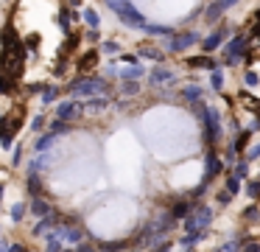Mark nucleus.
Masks as SVG:
<instances>
[{
    "label": "nucleus",
    "instance_id": "1",
    "mask_svg": "<svg viewBox=\"0 0 260 252\" xmlns=\"http://www.w3.org/2000/svg\"><path fill=\"white\" fill-rule=\"evenodd\" d=\"M25 123V106L17 104L12 112H6V115H0V146L3 149H12L14 137L20 134V129H23Z\"/></svg>",
    "mask_w": 260,
    "mask_h": 252
},
{
    "label": "nucleus",
    "instance_id": "2",
    "mask_svg": "<svg viewBox=\"0 0 260 252\" xmlns=\"http://www.w3.org/2000/svg\"><path fill=\"white\" fill-rule=\"evenodd\" d=\"M68 90H70L73 98H92V95H104V93H107L109 84L104 81L101 76H81V78H76V81H70Z\"/></svg>",
    "mask_w": 260,
    "mask_h": 252
},
{
    "label": "nucleus",
    "instance_id": "3",
    "mask_svg": "<svg viewBox=\"0 0 260 252\" xmlns=\"http://www.w3.org/2000/svg\"><path fill=\"white\" fill-rule=\"evenodd\" d=\"M115 14H118V20L123 22V25H129V28H140L143 31V25H146V17L137 11V6H132L129 0H123L120 6H115Z\"/></svg>",
    "mask_w": 260,
    "mask_h": 252
},
{
    "label": "nucleus",
    "instance_id": "4",
    "mask_svg": "<svg viewBox=\"0 0 260 252\" xmlns=\"http://www.w3.org/2000/svg\"><path fill=\"white\" fill-rule=\"evenodd\" d=\"M81 104L76 98H68V101H59L56 104V109H53V118H56V121H64V123H73L76 118L81 115Z\"/></svg>",
    "mask_w": 260,
    "mask_h": 252
},
{
    "label": "nucleus",
    "instance_id": "5",
    "mask_svg": "<svg viewBox=\"0 0 260 252\" xmlns=\"http://www.w3.org/2000/svg\"><path fill=\"white\" fill-rule=\"evenodd\" d=\"M199 42V34L196 31H182V34H174V37L168 39V50L171 53H182V50H187L190 45Z\"/></svg>",
    "mask_w": 260,
    "mask_h": 252
},
{
    "label": "nucleus",
    "instance_id": "6",
    "mask_svg": "<svg viewBox=\"0 0 260 252\" xmlns=\"http://www.w3.org/2000/svg\"><path fill=\"white\" fill-rule=\"evenodd\" d=\"M226 37H230V28H226V25H221V28H215V31L210 34L207 39H204V42H202V48L207 50V53H213V50H218L221 45L226 42Z\"/></svg>",
    "mask_w": 260,
    "mask_h": 252
},
{
    "label": "nucleus",
    "instance_id": "7",
    "mask_svg": "<svg viewBox=\"0 0 260 252\" xmlns=\"http://www.w3.org/2000/svg\"><path fill=\"white\" fill-rule=\"evenodd\" d=\"M98 59H101V53H98V48H92V50H87L84 56H81L79 62H76V70L79 73H90V70H95V65H98Z\"/></svg>",
    "mask_w": 260,
    "mask_h": 252
},
{
    "label": "nucleus",
    "instance_id": "8",
    "mask_svg": "<svg viewBox=\"0 0 260 252\" xmlns=\"http://www.w3.org/2000/svg\"><path fill=\"white\" fill-rule=\"evenodd\" d=\"M221 168H224V162H221L218 157H215V151L210 149L207 151V160H204V182H210V179H213Z\"/></svg>",
    "mask_w": 260,
    "mask_h": 252
},
{
    "label": "nucleus",
    "instance_id": "9",
    "mask_svg": "<svg viewBox=\"0 0 260 252\" xmlns=\"http://www.w3.org/2000/svg\"><path fill=\"white\" fill-rule=\"evenodd\" d=\"M148 78H151V84H154V87H159V84H168L171 78H174V73H171L168 67L157 65V67H151V73H148Z\"/></svg>",
    "mask_w": 260,
    "mask_h": 252
},
{
    "label": "nucleus",
    "instance_id": "10",
    "mask_svg": "<svg viewBox=\"0 0 260 252\" xmlns=\"http://www.w3.org/2000/svg\"><path fill=\"white\" fill-rule=\"evenodd\" d=\"M79 17L87 22V28H90V31H98V28H101V14H98V9H92V6H87Z\"/></svg>",
    "mask_w": 260,
    "mask_h": 252
},
{
    "label": "nucleus",
    "instance_id": "11",
    "mask_svg": "<svg viewBox=\"0 0 260 252\" xmlns=\"http://www.w3.org/2000/svg\"><path fill=\"white\" fill-rule=\"evenodd\" d=\"M109 104L107 95H92V98H87V104H81V109L84 112H104Z\"/></svg>",
    "mask_w": 260,
    "mask_h": 252
},
{
    "label": "nucleus",
    "instance_id": "12",
    "mask_svg": "<svg viewBox=\"0 0 260 252\" xmlns=\"http://www.w3.org/2000/svg\"><path fill=\"white\" fill-rule=\"evenodd\" d=\"M56 101H59V87L56 84H45L40 93V104L48 106V104H56Z\"/></svg>",
    "mask_w": 260,
    "mask_h": 252
},
{
    "label": "nucleus",
    "instance_id": "13",
    "mask_svg": "<svg viewBox=\"0 0 260 252\" xmlns=\"http://www.w3.org/2000/svg\"><path fill=\"white\" fill-rule=\"evenodd\" d=\"M137 59H154L159 65V62L165 59V53L159 48H151V45H140V50H137Z\"/></svg>",
    "mask_w": 260,
    "mask_h": 252
},
{
    "label": "nucleus",
    "instance_id": "14",
    "mask_svg": "<svg viewBox=\"0 0 260 252\" xmlns=\"http://www.w3.org/2000/svg\"><path fill=\"white\" fill-rule=\"evenodd\" d=\"M79 42H81V37H79V34H68V39H64V45L59 48V59H68V56L76 50V45H79Z\"/></svg>",
    "mask_w": 260,
    "mask_h": 252
},
{
    "label": "nucleus",
    "instance_id": "15",
    "mask_svg": "<svg viewBox=\"0 0 260 252\" xmlns=\"http://www.w3.org/2000/svg\"><path fill=\"white\" fill-rule=\"evenodd\" d=\"M120 76V81H137V78H143L146 76V70H143V67H126V70H115Z\"/></svg>",
    "mask_w": 260,
    "mask_h": 252
},
{
    "label": "nucleus",
    "instance_id": "16",
    "mask_svg": "<svg viewBox=\"0 0 260 252\" xmlns=\"http://www.w3.org/2000/svg\"><path fill=\"white\" fill-rule=\"evenodd\" d=\"M207 224H210V210H207V207H202V210L196 213V218H187V230L207 227Z\"/></svg>",
    "mask_w": 260,
    "mask_h": 252
},
{
    "label": "nucleus",
    "instance_id": "17",
    "mask_svg": "<svg viewBox=\"0 0 260 252\" xmlns=\"http://www.w3.org/2000/svg\"><path fill=\"white\" fill-rule=\"evenodd\" d=\"M143 31L151 34V37H174V28H171V25H151V22H146Z\"/></svg>",
    "mask_w": 260,
    "mask_h": 252
},
{
    "label": "nucleus",
    "instance_id": "18",
    "mask_svg": "<svg viewBox=\"0 0 260 252\" xmlns=\"http://www.w3.org/2000/svg\"><path fill=\"white\" fill-rule=\"evenodd\" d=\"M187 65H190V67H202V70H210V73L218 67V65H215V59H210V56H196V59H187Z\"/></svg>",
    "mask_w": 260,
    "mask_h": 252
},
{
    "label": "nucleus",
    "instance_id": "19",
    "mask_svg": "<svg viewBox=\"0 0 260 252\" xmlns=\"http://www.w3.org/2000/svg\"><path fill=\"white\" fill-rule=\"evenodd\" d=\"M202 95H204V90H202V87H196V84H190V87L182 90V98L190 101V104H199V101H202Z\"/></svg>",
    "mask_w": 260,
    "mask_h": 252
},
{
    "label": "nucleus",
    "instance_id": "20",
    "mask_svg": "<svg viewBox=\"0 0 260 252\" xmlns=\"http://www.w3.org/2000/svg\"><path fill=\"white\" fill-rule=\"evenodd\" d=\"M70 20H73V9L62 6V11H59V17H56L59 28H62V31H70Z\"/></svg>",
    "mask_w": 260,
    "mask_h": 252
},
{
    "label": "nucleus",
    "instance_id": "21",
    "mask_svg": "<svg viewBox=\"0 0 260 252\" xmlns=\"http://www.w3.org/2000/svg\"><path fill=\"white\" fill-rule=\"evenodd\" d=\"M48 132H51L53 137H59V134H68V132H70V123H64V121H56V118H53V121L48 123Z\"/></svg>",
    "mask_w": 260,
    "mask_h": 252
},
{
    "label": "nucleus",
    "instance_id": "22",
    "mask_svg": "<svg viewBox=\"0 0 260 252\" xmlns=\"http://www.w3.org/2000/svg\"><path fill=\"white\" fill-rule=\"evenodd\" d=\"M210 87H213L215 93H221V90H224V70H221V67H215V70L210 73Z\"/></svg>",
    "mask_w": 260,
    "mask_h": 252
},
{
    "label": "nucleus",
    "instance_id": "23",
    "mask_svg": "<svg viewBox=\"0 0 260 252\" xmlns=\"http://www.w3.org/2000/svg\"><path fill=\"white\" fill-rule=\"evenodd\" d=\"M249 134H252L249 129H246V132H241V134H238V137H235V143H232V154H241V151L246 149V146H249Z\"/></svg>",
    "mask_w": 260,
    "mask_h": 252
},
{
    "label": "nucleus",
    "instance_id": "24",
    "mask_svg": "<svg viewBox=\"0 0 260 252\" xmlns=\"http://www.w3.org/2000/svg\"><path fill=\"white\" fill-rule=\"evenodd\" d=\"M53 140H56V137H53L51 132H45V134H42V137L34 143V151H48V149L53 146Z\"/></svg>",
    "mask_w": 260,
    "mask_h": 252
},
{
    "label": "nucleus",
    "instance_id": "25",
    "mask_svg": "<svg viewBox=\"0 0 260 252\" xmlns=\"http://www.w3.org/2000/svg\"><path fill=\"white\" fill-rule=\"evenodd\" d=\"M221 14H224V11L218 9V3H210V6H207V11H204V20H207V22H215Z\"/></svg>",
    "mask_w": 260,
    "mask_h": 252
},
{
    "label": "nucleus",
    "instance_id": "26",
    "mask_svg": "<svg viewBox=\"0 0 260 252\" xmlns=\"http://www.w3.org/2000/svg\"><path fill=\"white\" fill-rule=\"evenodd\" d=\"M98 53H120V45L115 42V39H107V42H101Z\"/></svg>",
    "mask_w": 260,
    "mask_h": 252
},
{
    "label": "nucleus",
    "instance_id": "27",
    "mask_svg": "<svg viewBox=\"0 0 260 252\" xmlns=\"http://www.w3.org/2000/svg\"><path fill=\"white\" fill-rule=\"evenodd\" d=\"M137 90H140V84H137V81H123V84H120V93H123V95H137Z\"/></svg>",
    "mask_w": 260,
    "mask_h": 252
},
{
    "label": "nucleus",
    "instance_id": "28",
    "mask_svg": "<svg viewBox=\"0 0 260 252\" xmlns=\"http://www.w3.org/2000/svg\"><path fill=\"white\" fill-rule=\"evenodd\" d=\"M246 174H249V162L246 160L235 162V179H246Z\"/></svg>",
    "mask_w": 260,
    "mask_h": 252
},
{
    "label": "nucleus",
    "instance_id": "29",
    "mask_svg": "<svg viewBox=\"0 0 260 252\" xmlns=\"http://www.w3.org/2000/svg\"><path fill=\"white\" fill-rule=\"evenodd\" d=\"M28 190H34V196L42 193V185H40V179H37V174H28Z\"/></svg>",
    "mask_w": 260,
    "mask_h": 252
},
{
    "label": "nucleus",
    "instance_id": "30",
    "mask_svg": "<svg viewBox=\"0 0 260 252\" xmlns=\"http://www.w3.org/2000/svg\"><path fill=\"white\" fill-rule=\"evenodd\" d=\"M45 129V115H34L31 118V132H42Z\"/></svg>",
    "mask_w": 260,
    "mask_h": 252
},
{
    "label": "nucleus",
    "instance_id": "31",
    "mask_svg": "<svg viewBox=\"0 0 260 252\" xmlns=\"http://www.w3.org/2000/svg\"><path fill=\"white\" fill-rule=\"evenodd\" d=\"M187 210H190V205H187V202H179V205H174V218H185Z\"/></svg>",
    "mask_w": 260,
    "mask_h": 252
},
{
    "label": "nucleus",
    "instance_id": "32",
    "mask_svg": "<svg viewBox=\"0 0 260 252\" xmlns=\"http://www.w3.org/2000/svg\"><path fill=\"white\" fill-rule=\"evenodd\" d=\"M238 190H241V179L230 177V179H226V193H232V196H235Z\"/></svg>",
    "mask_w": 260,
    "mask_h": 252
},
{
    "label": "nucleus",
    "instance_id": "33",
    "mask_svg": "<svg viewBox=\"0 0 260 252\" xmlns=\"http://www.w3.org/2000/svg\"><path fill=\"white\" fill-rule=\"evenodd\" d=\"M243 81H246V87H257V73L254 70H246V76H243Z\"/></svg>",
    "mask_w": 260,
    "mask_h": 252
},
{
    "label": "nucleus",
    "instance_id": "34",
    "mask_svg": "<svg viewBox=\"0 0 260 252\" xmlns=\"http://www.w3.org/2000/svg\"><path fill=\"white\" fill-rule=\"evenodd\" d=\"M246 190H249V196H252V199H257V196H260V179L249 182V185H246Z\"/></svg>",
    "mask_w": 260,
    "mask_h": 252
},
{
    "label": "nucleus",
    "instance_id": "35",
    "mask_svg": "<svg viewBox=\"0 0 260 252\" xmlns=\"http://www.w3.org/2000/svg\"><path fill=\"white\" fill-rule=\"evenodd\" d=\"M260 157V143H254V146H249V151H246V162H252V160H257Z\"/></svg>",
    "mask_w": 260,
    "mask_h": 252
},
{
    "label": "nucleus",
    "instance_id": "36",
    "mask_svg": "<svg viewBox=\"0 0 260 252\" xmlns=\"http://www.w3.org/2000/svg\"><path fill=\"white\" fill-rule=\"evenodd\" d=\"M120 62H126L129 67H135L140 59H137V53H120Z\"/></svg>",
    "mask_w": 260,
    "mask_h": 252
},
{
    "label": "nucleus",
    "instance_id": "37",
    "mask_svg": "<svg viewBox=\"0 0 260 252\" xmlns=\"http://www.w3.org/2000/svg\"><path fill=\"white\" fill-rule=\"evenodd\" d=\"M215 3H218V9H221V11H226V9H232V6L238 3V0H215Z\"/></svg>",
    "mask_w": 260,
    "mask_h": 252
},
{
    "label": "nucleus",
    "instance_id": "38",
    "mask_svg": "<svg viewBox=\"0 0 260 252\" xmlns=\"http://www.w3.org/2000/svg\"><path fill=\"white\" fill-rule=\"evenodd\" d=\"M64 70H68V59H59V65L53 67V73H56V76H62Z\"/></svg>",
    "mask_w": 260,
    "mask_h": 252
},
{
    "label": "nucleus",
    "instance_id": "39",
    "mask_svg": "<svg viewBox=\"0 0 260 252\" xmlns=\"http://www.w3.org/2000/svg\"><path fill=\"white\" fill-rule=\"evenodd\" d=\"M42 87H45V84H28V87H25V93H42Z\"/></svg>",
    "mask_w": 260,
    "mask_h": 252
},
{
    "label": "nucleus",
    "instance_id": "40",
    "mask_svg": "<svg viewBox=\"0 0 260 252\" xmlns=\"http://www.w3.org/2000/svg\"><path fill=\"white\" fill-rule=\"evenodd\" d=\"M243 216H246V218H257V207H246V210H243Z\"/></svg>",
    "mask_w": 260,
    "mask_h": 252
},
{
    "label": "nucleus",
    "instance_id": "41",
    "mask_svg": "<svg viewBox=\"0 0 260 252\" xmlns=\"http://www.w3.org/2000/svg\"><path fill=\"white\" fill-rule=\"evenodd\" d=\"M31 207H34L37 213H45V210H48V205H45V202H34V205H31Z\"/></svg>",
    "mask_w": 260,
    "mask_h": 252
},
{
    "label": "nucleus",
    "instance_id": "42",
    "mask_svg": "<svg viewBox=\"0 0 260 252\" xmlns=\"http://www.w3.org/2000/svg\"><path fill=\"white\" fill-rule=\"evenodd\" d=\"M230 199H232V193H226V190H221V193H218V202H221V205H226Z\"/></svg>",
    "mask_w": 260,
    "mask_h": 252
},
{
    "label": "nucleus",
    "instance_id": "43",
    "mask_svg": "<svg viewBox=\"0 0 260 252\" xmlns=\"http://www.w3.org/2000/svg\"><path fill=\"white\" fill-rule=\"evenodd\" d=\"M23 160V146H14V162Z\"/></svg>",
    "mask_w": 260,
    "mask_h": 252
},
{
    "label": "nucleus",
    "instance_id": "44",
    "mask_svg": "<svg viewBox=\"0 0 260 252\" xmlns=\"http://www.w3.org/2000/svg\"><path fill=\"white\" fill-rule=\"evenodd\" d=\"M98 37H101L98 31H87V37H84V39H90V42H98Z\"/></svg>",
    "mask_w": 260,
    "mask_h": 252
},
{
    "label": "nucleus",
    "instance_id": "45",
    "mask_svg": "<svg viewBox=\"0 0 260 252\" xmlns=\"http://www.w3.org/2000/svg\"><path fill=\"white\" fill-rule=\"evenodd\" d=\"M243 252H260V244H246V246H243Z\"/></svg>",
    "mask_w": 260,
    "mask_h": 252
},
{
    "label": "nucleus",
    "instance_id": "46",
    "mask_svg": "<svg viewBox=\"0 0 260 252\" xmlns=\"http://www.w3.org/2000/svg\"><path fill=\"white\" fill-rule=\"evenodd\" d=\"M238 249V244H224V246H221V252H235Z\"/></svg>",
    "mask_w": 260,
    "mask_h": 252
},
{
    "label": "nucleus",
    "instance_id": "47",
    "mask_svg": "<svg viewBox=\"0 0 260 252\" xmlns=\"http://www.w3.org/2000/svg\"><path fill=\"white\" fill-rule=\"evenodd\" d=\"M23 210H25L23 205H14V218H20V216H23Z\"/></svg>",
    "mask_w": 260,
    "mask_h": 252
},
{
    "label": "nucleus",
    "instance_id": "48",
    "mask_svg": "<svg viewBox=\"0 0 260 252\" xmlns=\"http://www.w3.org/2000/svg\"><path fill=\"white\" fill-rule=\"evenodd\" d=\"M81 6V0H68V9H79Z\"/></svg>",
    "mask_w": 260,
    "mask_h": 252
},
{
    "label": "nucleus",
    "instance_id": "49",
    "mask_svg": "<svg viewBox=\"0 0 260 252\" xmlns=\"http://www.w3.org/2000/svg\"><path fill=\"white\" fill-rule=\"evenodd\" d=\"M257 25H260V11H257Z\"/></svg>",
    "mask_w": 260,
    "mask_h": 252
},
{
    "label": "nucleus",
    "instance_id": "50",
    "mask_svg": "<svg viewBox=\"0 0 260 252\" xmlns=\"http://www.w3.org/2000/svg\"><path fill=\"white\" fill-rule=\"evenodd\" d=\"M0 193H3V185H0Z\"/></svg>",
    "mask_w": 260,
    "mask_h": 252
}]
</instances>
